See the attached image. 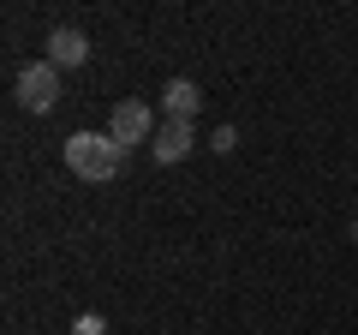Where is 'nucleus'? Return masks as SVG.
Wrapping results in <instances>:
<instances>
[{"label": "nucleus", "instance_id": "nucleus-1", "mask_svg": "<svg viewBox=\"0 0 358 335\" xmlns=\"http://www.w3.org/2000/svg\"><path fill=\"white\" fill-rule=\"evenodd\" d=\"M120 162H126V150H120L108 132H72L66 138V168H72L78 180H114L120 174Z\"/></svg>", "mask_w": 358, "mask_h": 335}, {"label": "nucleus", "instance_id": "nucleus-2", "mask_svg": "<svg viewBox=\"0 0 358 335\" xmlns=\"http://www.w3.org/2000/svg\"><path fill=\"white\" fill-rule=\"evenodd\" d=\"M18 102H24L30 114H48V108L60 102V66L54 60H30L24 72H18Z\"/></svg>", "mask_w": 358, "mask_h": 335}, {"label": "nucleus", "instance_id": "nucleus-3", "mask_svg": "<svg viewBox=\"0 0 358 335\" xmlns=\"http://www.w3.org/2000/svg\"><path fill=\"white\" fill-rule=\"evenodd\" d=\"M108 138L126 150V144H155V120L143 102H120L114 114H108Z\"/></svg>", "mask_w": 358, "mask_h": 335}, {"label": "nucleus", "instance_id": "nucleus-4", "mask_svg": "<svg viewBox=\"0 0 358 335\" xmlns=\"http://www.w3.org/2000/svg\"><path fill=\"white\" fill-rule=\"evenodd\" d=\"M192 120H162V126H155V144H150V156L155 162H185V156H192Z\"/></svg>", "mask_w": 358, "mask_h": 335}, {"label": "nucleus", "instance_id": "nucleus-5", "mask_svg": "<svg viewBox=\"0 0 358 335\" xmlns=\"http://www.w3.org/2000/svg\"><path fill=\"white\" fill-rule=\"evenodd\" d=\"M42 60H54V66H84V60H90V36H84V30H72V25L48 30V54H42Z\"/></svg>", "mask_w": 358, "mask_h": 335}, {"label": "nucleus", "instance_id": "nucleus-6", "mask_svg": "<svg viewBox=\"0 0 358 335\" xmlns=\"http://www.w3.org/2000/svg\"><path fill=\"white\" fill-rule=\"evenodd\" d=\"M162 108H167V120H192L197 108H203V90H197L192 78H167V90H162Z\"/></svg>", "mask_w": 358, "mask_h": 335}, {"label": "nucleus", "instance_id": "nucleus-7", "mask_svg": "<svg viewBox=\"0 0 358 335\" xmlns=\"http://www.w3.org/2000/svg\"><path fill=\"white\" fill-rule=\"evenodd\" d=\"M72 335H108L102 311H84V317H72Z\"/></svg>", "mask_w": 358, "mask_h": 335}, {"label": "nucleus", "instance_id": "nucleus-8", "mask_svg": "<svg viewBox=\"0 0 358 335\" xmlns=\"http://www.w3.org/2000/svg\"><path fill=\"white\" fill-rule=\"evenodd\" d=\"M233 144H239V132H233V126H215V138H209V150H221V156H227Z\"/></svg>", "mask_w": 358, "mask_h": 335}]
</instances>
